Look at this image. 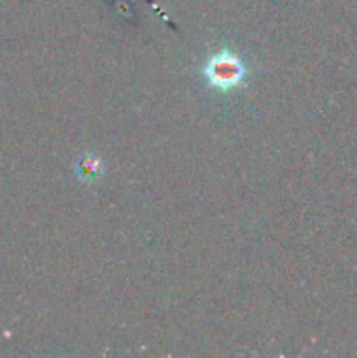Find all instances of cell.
Instances as JSON below:
<instances>
[{"mask_svg":"<svg viewBox=\"0 0 357 358\" xmlns=\"http://www.w3.org/2000/svg\"><path fill=\"white\" fill-rule=\"evenodd\" d=\"M202 73L210 87H216L223 93H227V91L245 86L247 69H245L244 62H241L237 52L230 51V49H223V51L216 52V55L206 59Z\"/></svg>","mask_w":357,"mask_h":358,"instance_id":"obj_1","label":"cell"},{"mask_svg":"<svg viewBox=\"0 0 357 358\" xmlns=\"http://www.w3.org/2000/svg\"><path fill=\"white\" fill-rule=\"evenodd\" d=\"M74 171L83 182H94L102 178V175L105 173V168L100 156L93 152H84L80 154V157H77Z\"/></svg>","mask_w":357,"mask_h":358,"instance_id":"obj_2","label":"cell"}]
</instances>
